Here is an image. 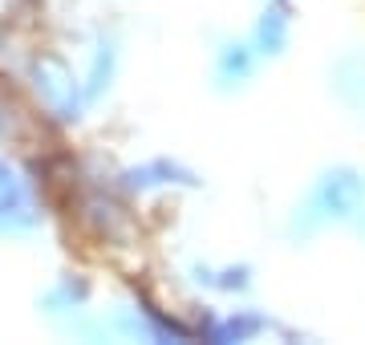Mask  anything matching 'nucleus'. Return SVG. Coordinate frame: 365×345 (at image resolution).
<instances>
[{"mask_svg": "<svg viewBox=\"0 0 365 345\" xmlns=\"http://www.w3.org/2000/svg\"><path fill=\"white\" fill-rule=\"evenodd\" d=\"M329 224H353L365 232V175L353 167H333L309 187L304 203L297 207V232L313 236Z\"/></svg>", "mask_w": 365, "mask_h": 345, "instance_id": "1", "label": "nucleus"}, {"mask_svg": "<svg viewBox=\"0 0 365 345\" xmlns=\"http://www.w3.org/2000/svg\"><path fill=\"white\" fill-rule=\"evenodd\" d=\"M29 90L37 93V102L49 110V118L57 122H78L86 114V90H81V78L69 69L66 57L57 53H37L29 61Z\"/></svg>", "mask_w": 365, "mask_h": 345, "instance_id": "2", "label": "nucleus"}, {"mask_svg": "<svg viewBox=\"0 0 365 345\" xmlns=\"http://www.w3.org/2000/svg\"><path fill=\"white\" fill-rule=\"evenodd\" d=\"M41 224V203L16 167L0 159V236H29Z\"/></svg>", "mask_w": 365, "mask_h": 345, "instance_id": "3", "label": "nucleus"}, {"mask_svg": "<svg viewBox=\"0 0 365 345\" xmlns=\"http://www.w3.org/2000/svg\"><path fill=\"white\" fill-rule=\"evenodd\" d=\"M288 33H292V4L288 0H268L256 29H252V49L260 57H280L288 45Z\"/></svg>", "mask_w": 365, "mask_h": 345, "instance_id": "4", "label": "nucleus"}, {"mask_svg": "<svg viewBox=\"0 0 365 345\" xmlns=\"http://www.w3.org/2000/svg\"><path fill=\"white\" fill-rule=\"evenodd\" d=\"M122 187L126 191H158V187H199V179L170 159H150L143 167L122 171Z\"/></svg>", "mask_w": 365, "mask_h": 345, "instance_id": "5", "label": "nucleus"}, {"mask_svg": "<svg viewBox=\"0 0 365 345\" xmlns=\"http://www.w3.org/2000/svg\"><path fill=\"white\" fill-rule=\"evenodd\" d=\"M114 73H118V45L114 37H98L93 45V57H90V73L81 81V90H86V102H98L110 86H114Z\"/></svg>", "mask_w": 365, "mask_h": 345, "instance_id": "6", "label": "nucleus"}, {"mask_svg": "<svg viewBox=\"0 0 365 345\" xmlns=\"http://www.w3.org/2000/svg\"><path fill=\"white\" fill-rule=\"evenodd\" d=\"M256 61H260V53L252 49V41H240V45H223L220 49V61H215V78H220V86H244V81L256 73Z\"/></svg>", "mask_w": 365, "mask_h": 345, "instance_id": "7", "label": "nucleus"}, {"mask_svg": "<svg viewBox=\"0 0 365 345\" xmlns=\"http://www.w3.org/2000/svg\"><path fill=\"white\" fill-rule=\"evenodd\" d=\"M337 93L349 106H365V53H353L337 66Z\"/></svg>", "mask_w": 365, "mask_h": 345, "instance_id": "8", "label": "nucleus"}, {"mask_svg": "<svg viewBox=\"0 0 365 345\" xmlns=\"http://www.w3.org/2000/svg\"><path fill=\"white\" fill-rule=\"evenodd\" d=\"M260 329H264V317H256V313H232V317L211 325V341H248Z\"/></svg>", "mask_w": 365, "mask_h": 345, "instance_id": "9", "label": "nucleus"}, {"mask_svg": "<svg viewBox=\"0 0 365 345\" xmlns=\"http://www.w3.org/2000/svg\"><path fill=\"white\" fill-rule=\"evenodd\" d=\"M81 301H86V284H73V280H61V284L45 297V305H49L53 313H57V309H73V305H81Z\"/></svg>", "mask_w": 365, "mask_h": 345, "instance_id": "10", "label": "nucleus"}]
</instances>
